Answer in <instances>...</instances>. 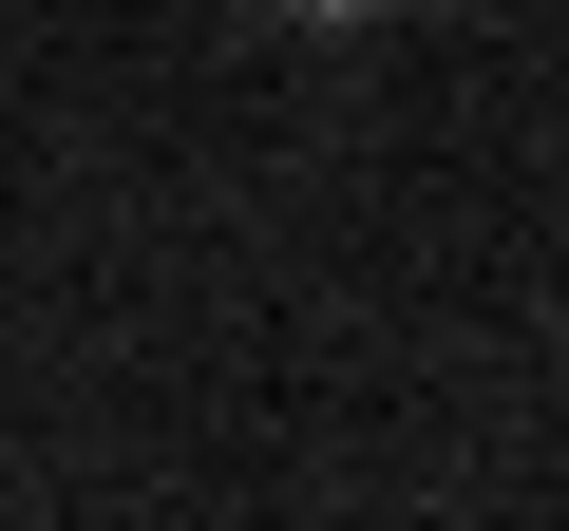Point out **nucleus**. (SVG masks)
<instances>
[{
  "instance_id": "obj_1",
  "label": "nucleus",
  "mask_w": 569,
  "mask_h": 531,
  "mask_svg": "<svg viewBox=\"0 0 569 531\" xmlns=\"http://www.w3.org/2000/svg\"><path fill=\"white\" fill-rule=\"evenodd\" d=\"M284 20H380V0H284Z\"/></svg>"
}]
</instances>
